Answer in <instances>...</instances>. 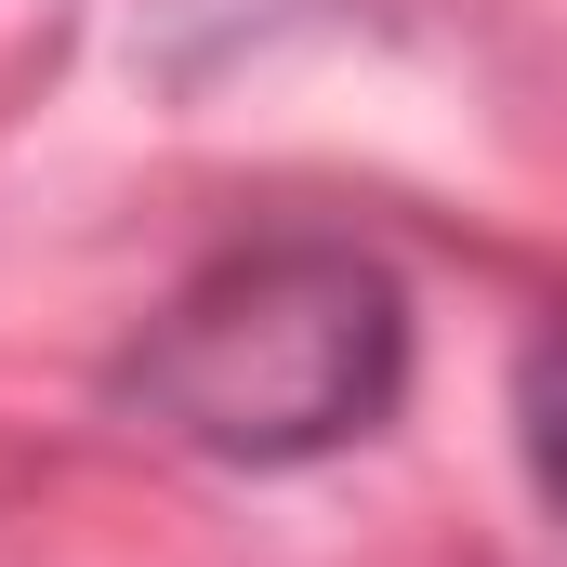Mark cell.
<instances>
[{"label":"cell","instance_id":"6da1fadb","mask_svg":"<svg viewBox=\"0 0 567 567\" xmlns=\"http://www.w3.org/2000/svg\"><path fill=\"white\" fill-rule=\"evenodd\" d=\"M410 396V290L357 238H251L145 317L133 410L198 462H330Z\"/></svg>","mask_w":567,"mask_h":567},{"label":"cell","instance_id":"7a4b0ae2","mask_svg":"<svg viewBox=\"0 0 567 567\" xmlns=\"http://www.w3.org/2000/svg\"><path fill=\"white\" fill-rule=\"evenodd\" d=\"M515 449H528V475H542V502L567 515V317L515 357Z\"/></svg>","mask_w":567,"mask_h":567}]
</instances>
